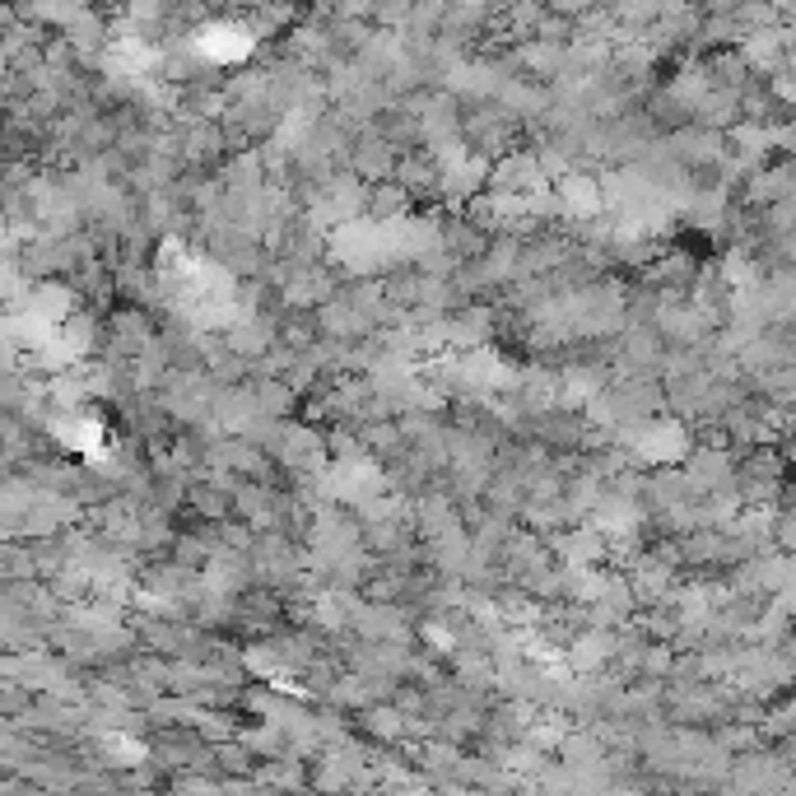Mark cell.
<instances>
[{
	"label": "cell",
	"mask_w": 796,
	"mask_h": 796,
	"mask_svg": "<svg viewBox=\"0 0 796 796\" xmlns=\"http://www.w3.org/2000/svg\"><path fill=\"white\" fill-rule=\"evenodd\" d=\"M555 196H559V210L568 219H597L601 206H606V182H597V173H578V168H568L559 182H555Z\"/></svg>",
	"instance_id": "obj_1"
},
{
	"label": "cell",
	"mask_w": 796,
	"mask_h": 796,
	"mask_svg": "<svg viewBox=\"0 0 796 796\" xmlns=\"http://www.w3.org/2000/svg\"><path fill=\"white\" fill-rule=\"evenodd\" d=\"M363 732L373 741H401L411 732V717H405L396 703H369V709H363Z\"/></svg>",
	"instance_id": "obj_2"
}]
</instances>
